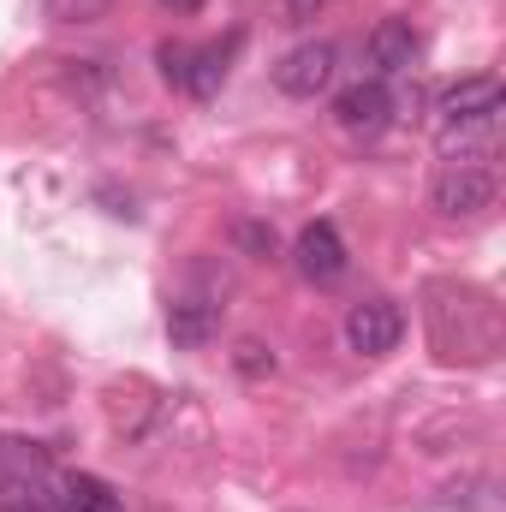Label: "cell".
I'll return each instance as SVG.
<instances>
[{
    "mask_svg": "<svg viewBox=\"0 0 506 512\" xmlns=\"http://www.w3.org/2000/svg\"><path fill=\"white\" fill-rule=\"evenodd\" d=\"M239 245L256 251V256H268V251H274V233H268V227H256V221H245V227H239Z\"/></svg>",
    "mask_w": 506,
    "mask_h": 512,
    "instance_id": "obj_15",
    "label": "cell"
},
{
    "mask_svg": "<svg viewBox=\"0 0 506 512\" xmlns=\"http://www.w3.org/2000/svg\"><path fill=\"white\" fill-rule=\"evenodd\" d=\"M298 274L316 280V286H334L346 274V239H340L334 221H310L298 233Z\"/></svg>",
    "mask_w": 506,
    "mask_h": 512,
    "instance_id": "obj_7",
    "label": "cell"
},
{
    "mask_svg": "<svg viewBox=\"0 0 506 512\" xmlns=\"http://www.w3.org/2000/svg\"><path fill=\"white\" fill-rule=\"evenodd\" d=\"M334 120H340L346 137H381V131L393 126V90H387V78H364V84L340 90L334 96Z\"/></svg>",
    "mask_w": 506,
    "mask_h": 512,
    "instance_id": "obj_5",
    "label": "cell"
},
{
    "mask_svg": "<svg viewBox=\"0 0 506 512\" xmlns=\"http://www.w3.org/2000/svg\"><path fill=\"white\" fill-rule=\"evenodd\" d=\"M233 364H239V376H268V370H274V352H268V346H262V340H239V352H233Z\"/></svg>",
    "mask_w": 506,
    "mask_h": 512,
    "instance_id": "obj_13",
    "label": "cell"
},
{
    "mask_svg": "<svg viewBox=\"0 0 506 512\" xmlns=\"http://www.w3.org/2000/svg\"><path fill=\"white\" fill-rule=\"evenodd\" d=\"M227 78V54L221 48H191V72H185V90L191 96H215Z\"/></svg>",
    "mask_w": 506,
    "mask_h": 512,
    "instance_id": "obj_11",
    "label": "cell"
},
{
    "mask_svg": "<svg viewBox=\"0 0 506 512\" xmlns=\"http://www.w3.org/2000/svg\"><path fill=\"white\" fill-rule=\"evenodd\" d=\"M54 512H126V507L114 501V489L102 477H60Z\"/></svg>",
    "mask_w": 506,
    "mask_h": 512,
    "instance_id": "obj_10",
    "label": "cell"
},
{
    "mask_svg": "<svg viewBox=\"0 0 506 512\" xmlns=\"http://www.w3.org/2000/svg\"><path fill=\"white\" fill-rule=\"evenodd\" d=\"M334 66H340L334 42H298L292 54H280V66H274V84H280V96H298V102H310V96H322V90L334 84Z\"/></svg>",
    "mask_w": 506,
    "mask_h": 512,
    "instance_id": "obj_4",
    "label": "cell"
},
{
    "mask_svg": "<svg viewBox=\"0 0 506 512\" xmlns=\"http://www.w3.org/2000/svg\"><path fill=\"white\" fill-rule=\"evenodd\" d=\"M60 477L48 471V459L24 441L0 447V512H54Z\"/></svg>",
    "mask_w": 506,
    "mask_h": 512,
    "instance_id": "obj_1",
    "label": "cell"
},
{
    "mask_svg": "<svg viewBox=\"0 0 506 512\" xmlns=\"http://www.w3.org/2000/svg\"><path fill=\"white\" fill-rule=\"evenodd\" d=\"M280 6H286V12H292V18H316V12H322V6H328V0H280Z\"/></svg>",
    "mask_w": 506,
    "mask_h": 512,
    "instance_id": "obj_16",
    "label": "cell"
},
{
    "mask_svg": "<svg viewBox=\"0 0 506 512\" xmlns=\"http://www.w3.org/2000/svg\"><path fill=\"white\" fill-rule=\"evenodd\" d=\"M399 340H405V316L393 298H364L346 310V346L358 358H387V352H399Z\"/></svg>",
    "mask_w": 506,
    "mask_h": 512,
    "instance_id": "obj_3",
    "label": "cell"
},
{
    "mask_svg": "<svg viewBox=\"0 0 506 512\" xmlns=\"http://www.w3.org/2000/svg\"><path fill=\"white\" fill-rule=\"evenodd\" d=\"M155 60H161V78H167L173 90H185V72H191V48H185V42H161V48H155Z\"/></svg>",
    "mask_w": 506,
    "mask_h": 512,
    "instance_id": "obj_12",
    "label": "cell"
},
{
    "mask_svg": "<svg viewBox=\"0 0 506 512\" xmlns=\"http://www.w3.org/2000/svg\"><path fill=\"white\" fill-rule=\"evenodd\" d=\"M108 0H54V18H102Z\"/></svg>",
    "mask_w": 506,
    "mask_h": 512,
    "instance_id": "obj_14",
    "label": "cell"
},
{
    "mask_svg": "<svg viewBox=\"0 0 506 512\" xmlns=\"http://www.w3.org/2000/svg\"><path fill=\"white\" fill-rule=\"evenodd\" d=\"M364 54H370V66H376V78L411 72V60H417V30H411V18H381L376 30H370V42H364Z\"/></svg>",
    "mask_w": 506,
    "mask_h": 512,
    "instance_id": "obj_8",
    "label": "cell"
},
{
    "mask_svg": "<svg viewBox=\"0 0 506 512\" xmlns=\"http://www.w3.org/2000/svg\"><path fill=\"white\" fill-rule=\"evenodd\" d=\"M155 6H167V12H179V18H185V12H203V0H155Z\"/></svg>",
    "mask_w": 506,
    "mask_h": 512,
    "instance_id": "obj_17",
    "label": "cell"
},
{
    "mask_svg": "<svg viewBox=\"0 0 506 512\" xmlns=\"http://www.w3.org/2000/svg\"><path fill=\"white\" fill-rule=\"evenodd\" d=\"M215 328H221V310H215L209 298H179V304L167 310V340H173L179 352L209 346V340H215Z\"/></svg>",
    "mask_w": 506,
    "mask_h": 512,
    "instance_id": "obj_9",
    "label": "cell"
},
{
    "mask_svg": "<svg viewBox=\"0 0 506 512\" xmlns=\"http://www.w3.org/2000/svg\"><path fill=\"white\" fill-rule=\"evenodd\" d=\"M495 173L489 167H477V161H453L441 179H435V191H429V203H435V215H447V221H471V215H483V209H495Z\"/></svg>",
    "mask_w": 506,
    "mask_h": 512,
    "instance_id": "obj_2",
    "label": "cell"
},
{
    "mask_svg": "<svg viewBox=\"0 0 506 512\" xmlns=\"http://www.w3.org/2000/svg\"><path fill=\"white\" fill-rule=\"evenodd\" d=\"M495 114H501V78H489V72L459 78V84L441 96V120H447V131L495 126Z\"/></svg>",
    "mask_w": 506,
    "mask_h": 512,
    "instance_id": "obj_6",
    "label": "cell"
}]
</instances>
